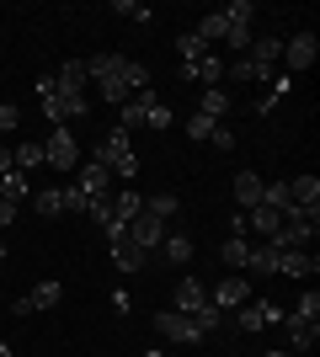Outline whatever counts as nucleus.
Instances as JSON below:
<instances>
[{
    "label": "nucleus",
    "instance_id": "nucleus-15",
    "mask_svg": "<svg viewBox=\"0 0 320 357\" xmlns=\"http://www.w3.org/2000/svg\"><path fill=\"white\" fill-rule=\"evenodd\" d=\"M107 203H112V213H118L123 224H134L139 213H144V197H139L134 187H112V197H107Z\"/></svg>",
    "mask_w": 320,
    "mask_h": 357
},
{
    "label": "nucleus",
    "instance_id": "nucleus-35",
    "mask_svg": "<svg viewBox=\"0 0 320 357\" xmlns=\"http://www.w3.org/2000/svg\"><path fill=\"white\" fill-rule=\"evenodd\" d=\"M187 320H192V326H198V331H203V336H208V331H213V326H219V320H224V314L213 310V304H203V310H192V314H187Z\"/></svg>",
    "mask_w": 320,
    "mask_h": 357
},
{
    "label": "nucleus",
    "instance_id": "nucleus-4",
    "mask_svg": "<svg viewBox=\"0 0 320 357\" xmlns=\"http://www.w3.org/2000/svg\"><path fill=\"white\" fill-rule=\"evenodd\" d=\"M43 165L54 171H80V139L70 128H54V139H43Z\"/></svg>",
    "mask_w": 320,
    "mask_h": 357
},
{
    "label": "nucleus",
    "instance_id": "nucleus-34",
    "mask_svg": "<svg viewBox=\"0 0 320 357\" xmlns=\"http://www.w3.org/2000/svg\"><path fill=\"white\" fill-rule=\"evenodd\" d=\"M192 32H198L203 43H219V38H224V16H219V11H213V16H203V22H198Z\"/></svg>",
    "mask_w": 320,
    "mask_h": 357
},
{
    "label": "nucleus",
    "instance_id": "nucleus-22",
    "mask_svg": "<svg viewBox=\"0 0 320 357\" xmlns=\"http://www.w3.org/2000/svg\"><path fill=\"white\" fill-rule=\"evenodd\" d=\"M123 91H128V96H139V91H155V86H150V64L123 59Z\"/></svg>",
    "mask_w": 320,
    "mask_h": 357
},
{
    "label": "nucleus",
    "instance_id": "nucleus-24",
    "mask_svg": "<svg viewBox=\"0 0 320 357\" xmlns=\"http://www.w3.org/2000/svg\"><path fill=\"white\" fill-rule=\"evenodd\" d=\"M277 245H267V240H251V261H245V272H277Z\"/></svg>",
    "mask_w": 320,
    "mask_h": 357
},
{
    "label": "nucleus",
    "instance_id": "nucleus-9",
    "mask_svg": "<svg viewBox=\"0 0 320 357\" xmlns=\"http://www.w3.org/2000/svg\"><path fill=\"white\" fill-rule=\"evenodd\" d=\"M315 32H294V38H289V43H283V59H277V64H289V75H305L310 70V64H315Z\"/></svg>",
    "mask_w": 320,
    "mask_h": 357
},
{
    "label": "nucleus",
    "instance_id": "nucleus-29",
    "mask_svg": "<svg viewBox=\"0 0 320 357\" xmlns=\"http://www.w3.org/2000/svg\"><path fill=\"white\" fill-rule=\"evenodd\" d=\"M219 16H224V27H251L257 6H251V0H229V6H219Z\"/></svg>",
    "mask_w": 320,
    "mask_h": 357
},
{
    "label": "nucleus",
    "instance_id": "nucleus-33",
    "mask_svg": "<svg viewBox=\"0 0 320 357\" xmlns=\"http://www.w3.org/2000/svg\"><path fill=\"white\" fill-rule=\"evenodd\" d=\"M144 213H155V219H166V224H171V213H176V197H171V192L144 197Z\"/></svg>",
    "mask_w": 320,
    "mask_h": 357
},
{
    "label": "nucleus",
    "instance_id": "nucleus-39",
    "mask_svg": "<svg viewBox=\"0 0 320 357\" xmlns=\"http://www.w3.org/2000/svg\"><path fill=\"white\" fill-rule=\"evenodd\" d=\"M0 128H6V134L22 128V107H16V102H0Z\"/></svg>",
    "mask_w": 320,
    "mask_h": 357
},
{
    "label": "nucleus",
    "instance_id": "nucleus-38",
    "mask_svg": "<svg viewBox=\"0 0 320 357\" xmlns=\"http://www.w3.org/2000/svg\"><path fill=\"white\" fill-rule=\"evenodd\" d=\"M86 208H91V197L80 187H64V213H86Z\"/></svg>",
    "mask_w": 320,
    "mask_h": 357
},
{
    "label": "nucleus",
    "instance_id": "nucleus-21",
    "mask_svg": "<svg viewBox=\"0 0 320 357\" xmlns=\"http://www.w3.org/2000/svg\"><path fill=\"white\" fill-rule=\"evenodd\" d=\"M171 123H176V112H171V107L150 91V96H144V128H155V134H160V128H171Z\"/></svg>",
    "mask_w": 320,
    "mask_h": 357
},
{
    "label": "nucleus",
    "instance_id": "nucleus-5",
    "mask_svg": "<svg viewBox=\"0 0 320 357\" xmlns=\"http://www.w3.org/2000/svg\"><path fill=\"white\" fill-rule=\"evenodd\" d=\"M171 235V224L166 219H155V213H139L134 224H128V245H139L144 256H155L160 251V240Z\"/></svg>",
    "mask_w": 320,
    "mask_h": 357
},
{
    "label": "nucleus",
    "instance_id": "nucleus-6",
    "mask_svg": "<svg viewBox=\"0 0 320 357\" xmlns=\"http://www.w3.org/2000/svg\"><path fill=\"white\" fill-rule=\"evenodd\" d=\"M245 298H251V283H245L241 272H229V278H219V283L208 288V304H213V310H219V314H229V310H241Z\"/></svg>",
    "mask_w": 320,
    "mask_h": 357
},
{
    "label": "nucleus",
    "instance_id": "nucleus-43",
    "mask_svg": "<svg viewBox=\"0 0 320 357\" xmlns=\"http://www.w3.org/2000/svg\"><path fill=\"white\" fill-rule=\"evenodd\" d=\"M0 357H16V352H11V347H6V342H0Z\"/></svg>",
    "mask_w": 320,
    "mask_h": 357
},
{
    "label": "nucleus",
    "instance_id": "nucleus-16",
    "mask_svg": "<svg viewBox=\"0 0 320 357\" xmlns=\"http://www.w3.org/2000/svg\"><path fill=\"white\" fill-rule=\"evenodd\" d=\"M261 187H267V181H261L257 171H241V176H235V203H241V213H251L261 203Z\"/></svg>",
    "mask_w": 320,
    "mask_h": 357
},
{
    "label": "nucleus",
    "instance_id": "nucleus-30",
    "mask_svg": "<svg viewBox=\"0 0 320 357\" xmlns=\"http://www.w3.org/2000/svg\"><path fill=\"white\" fill-rule=\"evenodd\" d=\"M11 160H16V171H22V176H32V171L43 165V144H16Z\"/></svg>",
    "mask_w": 320,
    "mask_h": 357
},
{
    "label": "nucleus",
    "instance_id": "nucleus-41",
    "mask_svg": "<svg viewBox=\"0 0 320 357\" xmlns=\"http://www.w3.org/2000/svg\"><path fill=\"white\" fill-rule=\"evenodd\" d=\"M16 224V203H6V197H0V229H11Z\"/></svg>",
    "mask_w": 320,
    "mask_h": 357
},
{
    "label": "nucleus",
    "instance_id": "nucleus-12",
    "mask_svg": "<svg viewBox=\"0 0 320 357\" xmlns=\"http://www.w3.org/2000/svg\"><path fill=\"white\" fill-rule=\"evenodd\" d=\"M112 181H118V176H112L102 160H86V165H80V181H75V187H80L86 197H112Z\"/></svg>",
    "mask_w": 320,
    "mask_h": 357
},
{
    "label": "nucleus",
    "instance_id": "nucleus-37",
    "mask_svg": "<svg viewBox=\"0 0 320 357\" xmlns=\"http://www.w3.org/2000/svg\"><path fill=\"white\" fill-rule=\"evenodd\" d=\"M224 43H229V54H245L251 48V27H224Z\"/></svg>",
    "mask_w": 320,
    "mask_h": 357
},
{
    "label": "nucleus",
    "instance_id": "nucleus-36",
    "mask_svg": "<svg viewBox=\"0 0 320 357\" xmlns=\"http://www.w3.org/2000/svg\"><path fill=\"white\" fill-rule=\"evenodd\" d=\"M208 134H213V123L203 118V112H192V118H187V139H198V144H208Z\"/></svg>",
    "mask_w": 320,
    "mask_h": 357
},
{
    "label": "nucleus",
    "instance_id": "nucleus-23",
    "mask_svg": "<svg viewBox=\"0 0 320 357\" xmlns=\"http://www.w3.org/2000/svg\"><path fill=\"white\" fill-rule=\"evenodd\" d=\"M32 208L43 213V219H59L64 213V187H38V192H32Z\"/></svg>",
    "mask_w": 320,
    "mask_h": 357
},
{
    "label": "nucleus",
    "instance_id": "nucleus-8",
    "mask_svg": "<svg viewBox=\"0 0 320 357\" xmlns=\"http://www.w3.org/2000/svg\"><path fill=\"white\" fill-rule=\"evenodd\" d=\"M155 331H160V342H176V347H192V342H203V331L192 326L187 314H176V310L155 314Z\"/></svg>",
    "mask_w": 320,
    "mask_h": 357
},
{
    "label": "nucleus",
    "instance_id": "nucleus-25",
    "mask_svg": "<svg viewBox=\"0 0 320 357\" xmlns=\"http://www.w3.org/2000/svg\"><path fill=\"white\" fill-rule=\"evenodd\" d=\"M289 197L299 203V208H320V181L315 176H294L289 181Z\"/></svg>",
    "mask_w": 320,
    "mask_h": 357
},
{
    "label": "nucleus",
    "instance_id": "nucleus-44",
    "mask_svg": "<svg viewBox=\"0 0 320 357\" xmlns=\"http://www.w3.org/2000/svg\"><path fill=\"white\" fill-rule=\"evenodd\" d=\"M261 357H294V352H261Z\"/></svg>",
    "mask_w": 320,
    "mask_h": 357
},
{
    "label": "nucleus",
    "instance_id": "nucleus-11",
    "mask_svg": "<svg viewBox=\"0 0 320 357\" xmlns=\"http://www.w3.org/2000/svg\"><path fill=\"white\" fill-rule=\"evenodd\" d=\"M277 320H283V310H277V304H267V298H245L235 326H241V331H261V326H277Z\"/></svg>",
    "mask_w": 320,
    "mask_h": 357
},
{
    "label": "nucleus",
    "instance_id": "nucleus-40",
    "mask_svg": "<svg viewBox=\"0 0 320 357\" xmlns=\"http://www.w3.org/2000/svg\"><path fill=\"white\" fill-rule=\"evenodd\" d=\"M208 144H219V149H235V128H229V123H213Z\"/></svg>",
    "mask_w": 320,
    "mask_h": 357
},
{
    "label": "nucleus",
    "instance_id": "nucleus-14",
    "mask_svg": "<svg viewBox=\"0 0 320 357\" xmlns=\"http://www.w3.org/2000/svg\"><path fill=\"white\" fill-rule=\"evenodd\" d=\"M32 192H38V187H32V176H22V171H6V176H0V197H6V203H16V208H22V203H32Z\"/></svg>",
    "mask_w": 320,
    "mask_h": 357
},
{
    "label": "nucleus",
    "instance_id": "nucleus-26",
    "mask_svg": "<svg viewBox=\"0 0 320 357\" xmlns=\"http://www.w3.org/2000/svg\"><path fill=\"white\" fill-rule=\"evenodd\" d=\"M107 251H112V267L118 272H139L144 261H150V256L139 251V245H128V240H123V245H107Z\"/></svg>",
    "mask_w": 320,
    "mask_h": 357
},
{
    "label": "nucleus",
    "instance_id": "nucleus-31",
    "mask_svg": "<svg viewBox=\"0 0 320 357\" xmlns=\"http://www.w3.org/2000/svg\"><path fill=\"white\" fill-rule=\"evenodd\" d=\"M203 54H208V43H203L198 32H182V38H176V59L182 64H198Z\"/></svg>",
    "mask_w": 320,
    "mask_h": 357
},
{
    "label": "nucleus",
    "instance_id": "nucleus-17",
    "mask_svg": "<svg viewBox=\"0 0 320 357\" xmlns=\"http://www.w3.org/2000/svg\"><path fill=\"white\" fill-rule=\"evenodd\" d=\"M198 112H203L208 123H224V118H229V96H224V86H208V91H203V96H198Z\"/></svg>",
    "mask_w": 320,
    "mask_h": 357
},
{
    "label": "nucleus",
    "instance_id": "nucleus-28",
    "mask_svg": "<svg viewBox=\"0 0 320 357\" xmlns=\"http://www.w3.org/2000/svg\"><path fill=\"white\" fill-rule=\"evenodd\" d=\"M289 320V342L294 347H315L320 342V320H294V314H283Z\"/></svg>",
    "mask_w": 320,
    "mask_h": 357
},
{
    "label": "nucleus",
    "instance_id": "nucleus-7",
    "mask_svg": "<svg viewBox=\"0 0 320 357\" xmlns=\"http://www.w3.org/2000/svg\"><path fill=\"white\" fill-rule=\"evenodd\" d=\"M224 64H229L224 54H213V48H208L198 64H176V70H182V80H192V86L208 91V86H224Z\"/></svg>",
    "mask_w": 320,
    "mask_h": 357
},
{
    "label": "nucleus",
    "instance_id": "nucleus-27",
    "mask_svg": "<svg viewBox=\"0 0 320 357\" xmlns=\"http://www.w3.org/2000/svg\"><path fill=\"white\" fill-rule=\"evenodd\" d=\"M22 298L32 304V314H38V310H54V304L64 298V283H38L32 294H22Z\"/></svg>",
    "mask_w": 320,
    "mask_h": 357
},
{
    "label": "nucleus",
    "instance_id": "nucleus-18",
    "mask_svg": "<svg viewBox=\"0 0 320 357\" xmlns=\"http://www.w3.org/2000/svg\"><path fill=\"white\" fill-rule=\"evenodd\" d=\"M219 256H224V267L245 272V261H251V235H224V245H219Z\"/></svg>",
    "mask_w": 320,
    "mask_h": 357
},
{
    "label": "nucleus",
    "instance_id": "nucleus-10",
    "mask_svg": "<svg viewBox=\"0 0 320 357\" xmlns=\"http://www.w3.org/2000/svg\"><path fill=\"white\" fill-rule=\"evenodd\" d=\"M86 80H91L86 59H64L59 70L48 75V86H54V91H64V96H86Z\"/></svg>",
    "mask_w": 320,
    "mask_h": 357
},
{
    "label": "nucleus",
    "instance_id": "nucleus-13",
    "mask_svg": "<svg viewBox=\"0 0 320 357\" xmlns=\"http://www.w3.org/2000/svg\"><path fill=\"white\" fill-rule=\"evenodd\" d=\"M203 304H208V288H203L198 278H187V272H182V283H176V304H171V310H176V314H192V310H203Z\"/></svg>",
    "mask_w": 320,
    "mask_h": 357
},
{
    "label": "nucleus",
    "instance_id": "nucleus-32",
    "mask_svg": "<svg viewBox=\"0 0 320 357\" xmlns=\"http://www.w3.org/2000/svg\"><path fill=\"white\" fill-rule=\"evenodd\" d=\"M112 11H118V16H128L134 27H150V22H155V11H150V6H134V0H118Z\"/></svg>",
    "mask_w": 320,
    "mask_h": 357
},
{
    "label": "nucleus",
    "instance_id": "nucleus-3",
    "mask_svg": "<svg viewBox=\"0 0 320 357\" xmlns=\"http://www.w3.org/2000/svg\"><path fill=\"white\" fill-rule=\"evenodd\" d=\"M277 59H283V38H251V48H245V75L251 80H267V75L277 70Z\"/></svg>",
    "mask_w": 320,
    "mask_h": 357
},
{
    "label": "nucleus",
    "instance_id": "nucleus-19",
    "mask_svg": "<svg viewBox=\"0 0 320 357\" xmlns=\"http://www.w3.org/2000/svg\"><path fill=\"white\" fill-rule=\"evenodd\" d=\"M320 261H315V251H283L277 256V272L283 278H305V272H315Z\"/></svg>",
    "mask_w": 320,
    "mask_h": 357
},
{
    "label": "nucleus",
    "instance_id": "nucleus-45",
    "mask_svg": "<svg viewBox=\"0 0 320 357\" xmlns=\"http://www.w3.org/2000/svg\"><path fill=\"white\" fill-rule=\"evenodd\" d=\"M0 261H6V240H0Z\"/></svg>",
    "mask_w": 320,
    "mask_h": 357
},
{
    "label": "nucleus",
    "instance_id": "nucleus-1",
    "mask_svg": "<svg viewBox=\"0 0 320 357\" xmlns=\"http://www.w3.org/2000/svg\"><path fill=\"white\" fill-rule=\"evenodd\" d=\"M96 160L112 171L118 181H128V176H139V155H134V134H123V128H107L102 134V144H96Z\"/></svg>",
    "mask_w": 320,
    "mask_h": 357
},
{
    "label": "nucleus",
    "instance_id": "nucleus-20",
    "mask_svg": "<svg viewBox=\"0 0 320 357\" xmlns=\"http://www.w3.org/2000/svg\"><path fill=\"white\" fill-rule=\"evenodd\" d=\"M160 256H166L171 267H187V261H192V240H187V235H176V229H171V235L160 240Z\"/></svg>",
    "mask_w": 320,
    "mask_h": 357
},
{
    "label": "nucleus",
    "instance_id": "nucleus-42",
    "mask_svg": "<svg viewBox=\"0 0 320 357\" xmlns=\"http://www.w3.org/2000/svg\"><path fill=\"white\" fill-rule=\"evenodd\" d=\"M6 171H16V160H11V149H0V176H6Z\"/></svg>",
    "mask_w": 320,
    "mask_h": 357
},
{
    "label": "nucleus",
    "instance_id": "nucleus-2",
    "mask_svg": "<svg viewBox=\"0 0 320 357\" xmlns=\"http://www.w3.org/2000/svg\"><path fill=\"white\" fill-rule=\"evenodd\" d=\"M38 96H43V112L54 118V128H70L75 118H86V112H91V102H86V96H64V91H54V86H48V75L38 80Z\"/></svg>",
    "mask_w": 320,
    "mask_h": 357
}]
</instances>
